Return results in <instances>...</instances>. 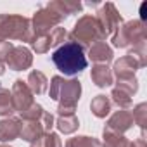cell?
I'll list each match as a JSON object with an SVG mask.
<instances>
[{
    "instance_id": "cell-14",
    "label": "cell",
    "mask_w": 147,
    "mask_h": 147,
    "mask_svg": "<svg viewBox=\"0 0 147 147\" xmlns=\"http://www.w3.org/2000/svg\"><path fill=\"white\" fill-rule=\"evenodd\" d=\"M137 69H140V67L130 55H125V57L118 59L114 62V67H113L116 78H131V76H135Z\"/></svg>"
},
{
    "instance_id": "cell-23",
    "label": "cell",
    "mask_w": 147,
    "mask_h": 147,
    "mask_svg": "<svg viewBox=\"0 0 147 147\" xmlns=\"http://www.w3.org/2000/svg\"><path fill=\"white\" fill-rule=\"evenodd\" d=\"M111 99H113V102H114L119 109H128V107L131 106V95L126 94L125 90L116 88V87L111 90Z\"/></svg>"
},
{
    "instance_id": "cell-27",
    "label": "cell",
    "mask_w": 147,
    "mask_h": 147,
    "mask_svg": "<svg viewBox=\"0 0 147 147\" xmlns=\"http://www.w3.org/2000/svg\"><path fill=\"white\" fill-rule=\"evenodd\" d=\"M43 113H45L43 107L35 102V104H31L26 111H23V113H19V114H21V119H23V121H40V118H42Z\"/></svg>"
},
{
    "instance_id": "cell-15",
    "label": "cell",
    "mask_w": 147,
    "mask_h": 147,
    "mask_svg": "<svg viewBox=\"0 0 147 147\" xmlns=\"http://www.w3.org/2000/svg\"><path fill=\"white\" fill-rule=\"evenodd\" d=\"M23 121V119H21ZM45 135V130L43 126L40 125V121H23L21 125V133L19 137L30 144H35L36 140H40L42 137Z\"/></svg>"
},
{
    "instance_id": "cell-11",
    "label": "cell",
    "mask_w": 147,
    "mask_h": 147,
    "mask_svg": "<svg viewBox=\"0 0 147 147\" xmlns=\"http://www.w3.org/2000/svg\"><path fill=\"white\" fill-rule=\"evenodd\" d=\"M23 121L18 118H4L0 119V142H12L21 133Z\"/></svg>"
},
{
    "instance_id": "cell-16",
    "label": "cell",
    "mask_w": 147,
    "mask_h": 147,
    "mask_svg": "<svg viewBox=\"0 0 147 147\" xmlns=\"http://www.w3.org/2000/svg\"><path fill=\"white\" fill-rule=\"evenodd\" d=\"M90 78H92V82H94L97 87L106 88V87L113 85V71L107 67V64H95V66L92 67Z\"/></svg>"
},
{
    "instance_id": "cell-29",
    "label": "cell",
    "mask_w": 147,
    "mask_h": 147,
    "mask_svg": "<svg viewBox=\"0 0 147 147\" xmlns=\"http://www.w3.org/2000/svg\"><path fill=\"white\" fill-rule=\"evenodd\" d=\"M128 55L138 64V67H144V66L147 64V50H145V43H144V45H138V47H133V49L128 52Z\"/></svg>"
},
{
    "instance_id": "cell-21",
    "label": "cell",
    "mask_w": 147,
    "mask_h": 147,
    "mask_svg": "<svg viewBox=\"0 0 147 147\" xmlns=\"http://www.w3.org/2000/svg\"><path fill=\"white\" fill-rule=\"evenodd\" d=\"M14 104H12V95L7 88L0 87V116L4 118H11V114L14 113Z\"/></svg>"
},
{
    "instance_id": "cell-3",
    "label": "cell",
    "mask_w": 147,
    "mask_h": 147,
    "mask_svg": "<svg viewBox=\"0 0 147 147\" xmlns=\"http://www.w3.org/2000/svg\"><path fill=\"white\" fill-rule=\"evenodd\" d=\"M33 36L35 35L28 18L19 14H0V42L21 40V42L31 43Z\"/></svg>"
},
{
    "instance_id": "cell-22",
    "label": "cell",
    "mask_w": 147,
    "mask_h": 147,
    "mask_svg": "<svg viewBox=\"0 0 147 147\" xmlns=\"http://www.w3.org/2000/svg\"><path fill=\"white\" fill-rule=\"evenodd\" d=\"M66 147H102V144L94 138V137H87V135H78V137H73L67 138Z\"/></svg>"
},
{
    "instance_id": "cell-7",
    "label": "cell",
    "mask_w": 147,
    "mask_h": 147,
    "mask_svg": "<svg viewBox=\"0 0 147 147\" xmlns=\"http://www.w3.org/2000/svg\"><path fill=\"white\" fill-rule=\"evenodd\" d=\"M62 19L50 9L47 7H42L38 9L35 14H33V19L30 21L31 23V30H33V35L35 36H40V35H49L54 28L59 26Z\"/></svg>"
},
{
    "instance_id": "cell-36",
    "label": "cell",
    "mask_w": 147,
    "mask_h": 147,
    "mask_svg": "<svg viewBox=\"0 0 147 147\" xmlns=\"http://www.w3.org/2000/svg\"><path fill=\"white\" fill-rule=\"evenodd\" d=\"M0 147H9V145H0Z\"/></svg>"
},
{
    "instance_id": "cell-33",
    "label": "cell",
    "mask_w": 147,
    "mask_h": 147,
    "mask_svg": "<svg viewBox=\"0 0 147 147\" xmlns=\"http://www.w3.org/2000/svg\"><path fill=\"white\" fill-rule=\"evenodd\" d=\"M131 147H147V142H145V133L142 131V135L135 140V142H131Z\"/></svg>"
},
{
    "instance_id": "cell-30",
    "label": "cell",
    "mask_w": 147,
    "mask_h": 147,
    "mask_svg": "<svg viewBox=\"0 0 147 147\" xmlns=\"http://www.w3.org/2000/svg\"><path fill=\"white\" fill-rule=\"evenodd\" d=\"M49 36H50V45L52 47H61L64 42H66V36H67V31L64 30V28H61V26H57V28H54L50 33H49Z\"/></svg>"
},
{
    "instance_id": "cell-34",
    "label": "cell",
    "mask_w": 147,
    "mask_h": 147,
    "mask_svg": "<svg viewBox=\"0 0 147 147\" xmlns=\"http://www.w3.org/2000/svg\"><path fill=\"white\" fill-rule=\"evenodd\" d=\"M145 9H147V4L144 2V4L140 5V18H142V23H144V19H145Z\"/></svg>"
},
{
    "instance_id": "cell-13",
    "label": "cell",
    "mask_w": 147,
    "mask_h": 147,
    "mask_svg": "<svg viewBox=\"0 0 147 147\" xmlns=\"http://www.w3.org/2000/svg\"><path fill=\"white\" fill-rule=\"evenodd\" d=\"M88 57L95 64H107L113 61V49L106 42H95L88 49Z\"/></svg>"
},
{
    "instance_id": "cell-35",
    "label": "cell",
    "mask_w": 147,
    "mask_h": 147,
    "mask_svg": "<svg viewBox=\"0 0 147 147\" xmlns=\"http://www.w3.org/2000/svg\"><path fill=\"white\" fill-rule=\"evenodd\" d=\"M4 73H5V64H4L2 61H0V76H2Z\"/></svg>"
},
{
    "instance_id": "cell-9",
    "label": "cell",
    "mask_w": 147,
    "mask_h": 147,
    "mask_svg": "<svg viewBox=\"0 0 147 147\" xmlns=\"http://www.w3.org/2000/svg\"><path fill=\"white\" fill-rule=\"evenodd\" d=\"M5 62H7L9 69H12V71H24L33 64L31 50L26 49V47H14L9 52Z\"/></svg>"
},
{
    "instance_id": "cell-6",
    "label": "cell",
    "mask_w": 147,
    "mask_h": 147,
    "mask_svg": "<svg viewBox=\"0 0 147 147\" xmlns=\"http://www.w3.org/2000/svg\"><path fill=\"white\" fill-rule=\"evenodd\" d=\"M99 26H100V31H102V36L104 40L107 36H113V33L123 24V18L121 14L118 12V9L114 7L113 2H106L99 11H97V16H95Z\"/></svg>"
},
{
    "instance_id": "cell-24",
    "label": "cell",
    "mask_w": 147,
    "mask_h": 147,
    "mask_svg": "<svg viewBox=\"0 0 147 147\" xmlns=\"http://www.w3.org/2000/svg\"><path fill=\"white\" fill-rule=\"evenodd\" d=\"M131 118H133V123H137L142 128V131H144L145 126H147V104L140 102L138 106H135L133 113H131Z\"/></svg>"
},
{
    "instance_id": "cell-5",
    "label": "cell",
    "mask_w": 147,
    "mask_h": 147,
    "mask_svg": "<svg viewBox=\"0 0 147 147\" xmlns=\"http://www.w3.org/2000/svg\"><path fill=\"white\" fill-rule=\"evenodd\" d=\"M147 40V30L145 24L138 19L123 23L114 33H113V45L118 49H126V47H138L144 45Z\"/></svg>"
},
{
    "instance_id": "cell-26",
    "label": "cell",
    "mask_w": 147,
    "mask_h": 147,
    "mask_svg": "<svg viewBox=\"0 0 147 147\" xmlns=\"http://www.w3.org/2000/svg\"><path fill=\"white\" fill-rule=\"evenodd\" d=\"M116 88L125 90L126 94L133 95L138 90V82H137L135 76H131V78H116Z\"/></svg>"
},
{
    "instance_id": "cell-17",
    "label": "cell",
    "mask_w": 147,
    "mask_h": 147,
    "mask_svg": "<svg viewBox=\"0 0 147 147\" xmlns=\"http://www.w3.org/2000/svg\"><path fill=\"white\" fill-rule=\"evenodd\" d=\"M26 85L30 87V90L33 92V95L36 94V95H40V94H43L45 90H47V85H49V80H47V76L43 75L42 71H31L30 75H28V80H26Z\"/></svg>"
},
{
    "instance_id": "cell-2",
    "label": "cell",
    "mask_w": 147,
    "mask_h": 147,
    "mask_svg": "<svg viewBox=\"0 0 147 147\" xmlns=\"http://www.w3.org/2000/svg\"><path fill=\"white\" fill-rule=\"evenodd\" d=\"M52 62L61 73L67 76H75L87 67V57L83 54V49L73 42H64L52 54Z\"/></svg>"
},
{
    "instance_id": "cell-28",
    "label": "cell",
    "mask_w": 147,
    "mask_h": 147,
    "mask_svg": "<svg viewBox=\"0 0 147 147\" xmlns=\"http://www.w3.org/2000/svg\"><path fill=\"white\" fill-rule=\"evenodd\" d=\"M31 47L36 54H45L50 50V36L49 35H40V36H33L31 40Z\"/></svg>"
},
{
    "instance_id": "cell-31",
    "label": "cell",
    "mask_w": 147,
    "mask_h": 147,
    "mask_svg": "<svg viewBox=\"0 0 147 147\" xmlns=\"http://www.w3.org/2000/svg\"><path fill=\"white\" fill-rule=\"evenodd\" d=\"M40 125L43 126V130H45V133H49V131H52V128H54V125H55V119H54V116L50 114V113H43L42 114V118H40Z\"/></svg>"
},
{
    "instance_id": "cell-25",
    "label": "cell",
    "mask_w": 147,
    "mask_h": 147,
    "mask_svg": "<svg viewBox=\"0 0 147 147\" xmlns=\"http://www.w3.org/2000/svg\"><path fill=\"white\" fill-rule=\"evenodd\" d=\"M31 147H62V142H61V138H59L57 133L49 131L40 140H36L35 144H31Z\"/></svg>"
},
{
    "instance_id": "cell-10",
    "label": "cell",
    "mask_w": 147,
    "mask_h": 147,
    "mask_svg": "<svg viewBox=\"0 0 147 147\" xmlns=\"http://www.w3.org/2000/svg\"><path fill=\"white\" fill-rule=\"evenodd\" d=\"M131 126H133L131 113L126 111V109H119V111H116V113L107 119L104 130H109V131H113V133H119V135H123V133L128 131Z\"/></svg>"
},
{
    "instance_id": "cell-18",
    "label": "cell",
    "mask_w": 147,
    "mask_h": 147,
    "mask_svg": "<svg viewBox=\"0 0 147 147\" xmlns=\"http://www.w3.org/2000/svg\"><path fill=\"white\" fill-rule=\"evenodd\" d=\"M90 111L95 118H106L111 113V100L106 95H97L90 102Z\"/></svg>"
},
{
    "instance_id": "cell-32",
    "label": "cell",
    "mask_w": 147,
    "mask_h": 147,
    "mask_svg": "<svg viewBox=\"0 0 147 147\" xmlns=\"http://www.w3.org/2000/svg\"><path fill=\"white\" fill-rule=\"evenodd\" d=\"M14 49V45H12V42H7V40H2L0 42V61H5L7 59V55H9V52Z\"/></svg>"
},
{
    "instance_id": "cell-19",
    "label": "cell",
    "mask_w": 147,
    "mask_h": 147,
    "mask_svg": "<svg viewBox=\"0 0 147 147\" xmlns=\"http://www.w3.org/2000/svg\"><path fill=\"white\" fill-rule=\"evenodd\" d=\"M55 126L61 133L64 135H69L73 131H76L78 126H80V121L76 118V114H66V116H59L57 121H55Z\"/></svg>"
},
{
    "instance_id": "cell-20",
    "label": "cell",
    "mask_w": 147,
    "mask_h": 147,
    "mask_svg": "<svg viewBox=\"0 0 147 147\" xmlns=\"http://www.w3.org/2000/svg\"><path fill=\"white\" fill-rule=\"evenodd\" d=\"M102 137H104V145L102 147H131V142L125 135H119V133H113L109 130H104L102 131Z\"/></svg>"
},
{
    "instance_id": "cell-4",
    "label": "cell",
    "mask_w": 147,
    "mask_h": 147,
    "mask_svg": "<svg viewBox=\"0 0 147 147\" xmlns=\"http://www.w3.org/2000/svg\"><path fill=\"white\" fill-rule=\"evenodd\" d=\"M69 42L80 45L82 49H90L95 42H104V36L95 16H90V14L82 16L76 21L73 31L69 33Z\"/></svg>"
},
{
    "instance_id": "cell-1",
    "label": "cell",
    "mask_w": 147,
    "mask_h": 147,
    "mask_svg": "<svg viewBox=\"0 0 147 147\" xmlns=\"http://www.w3.org/2000/svg\"><path fill=\"white\" fill-rule=\"evenodd\" d=\"M80 95H82V83L78 80H64L62 76H57V75L52 76L49 97L59 102L57 106L59 116L75 114Z\"/></svg>"
},
{
    "instance_id": "cell-8",
    "label": "cell",
    "mask_w": 147,
    "mask_h": 147,
    "mask_svg": "<svg viewBox=\"0 0 147 147\" xmlns=\"http://www.w3.org/2000/svg\"><path fill=\"white\" fill-rule=\"evenodd\" d=\"M11 95H12V104H14V109L18 113H23L26 111L31 104H35L33 100V92L30 90V87L26 85V82L23 80H16L14 85H12V90H11Z\"/></svg>"
},
{
    "instance_id": "cell-12",
    "label": "cell",
    "mask_w": 147,
    "mask_h": 147,
    "mask_svg": "<svg viewBox=\"0 0 147 147\" xmlns=\"http://www.w3.org/2000/svg\"><path fill=\"white\" fill-rule=\"evenodd\" d=\"M45 7L54 11L61 19H64V18H67L71 14L82 11V4L75 2V0H54V2H49Z\"/></svg>"
}]
</instances>
